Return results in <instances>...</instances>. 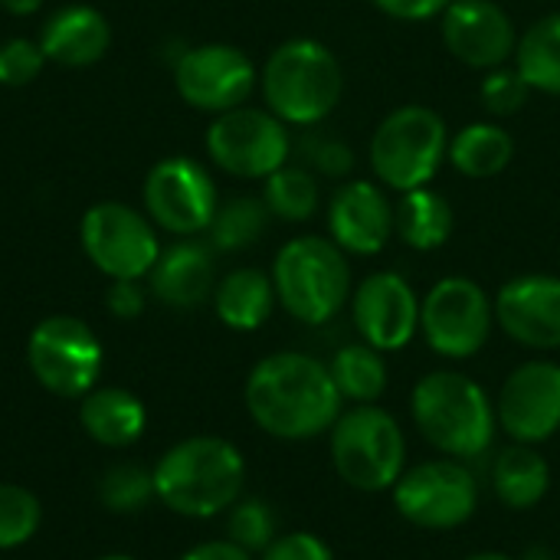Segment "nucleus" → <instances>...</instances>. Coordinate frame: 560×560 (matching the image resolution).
I'll return each mask as SVG.
<instances>
[{
	"label": "nucleus",
	"mask_w": 560,
	"mask_h": 560,
	"mask_svg": "<svg viewBox=\"0 0 560 560\" xmlns=\"http://www.w3.org/2000/svg\"><path fill=\"white\" fill-rule=\"evenodd\" d=\"M341 394L325 361L302 351L262 358L246 377V410L276 440H315L341 417Z\"/></svg>",
	"instance_id": "f257e3e1"
},
{
	"label": "nucleus",
	"mask_w": 560,
	"mask_h": 560,
	"mask_svg": "<svg viewBox=\"0 0 560 560\" xmlns=\"http://www.w3.org/2000/svg\"><path fill=\"white\" fill-rule=\"evenodd\" d=\"M246 463L230 440L190 436L154 466V495L184 518H213L240 502Z\"/></svg>",
	"instance_id": "f03ea898"
},
{
	"label": "nucleus",
	"mask_w": 560,
	"mask_h": 560,
	"mask_svg": "<svg viewBox=\"0 0 560 560\" xmlns=\"http://www.w3.org/2000/svg\"><path fill=\"white\" fill-rule=\"evenodd\" d=\"M410 413L423 440L450 459L489 453L499 420L489 394L459 371H430L417 381Z\"/></svg>",
	"instance_id": "7ed1b4c3"
},
{
	"label": "nucleus",
	"mask_w": 560,
	"mask_h": 560,
	"mask_svg": "<svg viewBox=\"0 0 560 560\" xmlns=\"http://www.w3.org/2000/svg\"><path fill=\"white\" fill-rule=\"evenodd\" d=\"M259 89L266 108L285 125L315 128L322 125L341 102L345 72L338 56L312 39L295 36L276 46L259 72Z\"/></svg>",
	"instance_id": "20e7f679"
},
{
	"label": "nucleus",
	"mask_w": 560,
	"mask_h": 560,
	"mask_svg": "<svg viewBox=\"0 0 560 560\" xmlns=\"http://www.w3.org/2000/svg\"><path fill=\"white\" fill-rule=\"evenodd\" d=\"M279 305L302 325H328L351 302L348 253L331 236H295L272 262Z\"/></svg>",
	"instance_id": "39448f33"
},
{
	"label": "nucleus",
	"mask_w": 560,
	"mask_h": 560,
	"mask_svg": "<svg viewBox=\"0 0 560 560\" xmlns=\"http://www.w3.org/2000/svg\"><path fill=\"white\" fill-rule=\"evenodd\" d=\"M450 154V128L430 105H400L371 135V171L390 190L427 187Z\"/></svg>",
	"instance_id": "423d86ee"
},
{
	"label": "nucleus",
	"mask_w": 560,
	"mask_h": 560,
	"mask_svg": "<svg viewBox=\"0 0 560 560\" xmlns=\"http://www.w3.org/2000/svg\"><path fill=\"white\" fill-rule=\"evenodd\" d=\"M331 433V463L358 492H387L407 469V436L400 423L374 404L341 410Z\"/></svg>",
	"instance_id": "0eeeda50"
},
{
	"label": "nucleus",
	"mask_w": 560,
	"mask_h": 560,
	"mask_svg": "<svg viewBox=\"0 0 560 560\" xmlns=\"http://www.w3.org/2000/svg\"><path fill=\"white\" fill-rule=\"evenodd\" d=\"M495 325V302L469 276H446L420 299V331L450 361L479 354Z\"/></svg>",
	"instance_id": "6e6552de"
},
{
	"label": "nucleus",
	"mask_w": 560,
	"mask_h": 560,
	"mask_svg": "<svg viewBox=\"0 0 560 560\" xmlns=\"http://www.w3.org/2000/svg\"><path fill=\"white\" fill-rule=\"evenodd\" d=\"M207 151L220 171L243 180H266L289 164L292 135L269 108L240 105L213 118L207 128Z\"/></svg>",
	"instance_id": "1a4fd4ad"
},
{
	"label": "nucleus",
	"mask_w": 560,
	"mask_h": 560,
	"mask_svg": "<svg viewBox=\"0 0 560 560\" xmlns=\"http://www.w3.org/2000/svg\"><path fill=\"white\" fill-rule=\"evenodd\" d=\"M26 361L39 387L49 394L85 397L102 374V341L82 318L49 315L33 328Z\"/></svg>",
	"instance_id": "9d476101"
},
{
	"label": "nucleus",
	"mask_w": 560,
	"mask_h": 560,
	"mask_svg": "<svg viewBox=\"0 0 560 560\" xmlns=\"http://www.w3.org/2000/svg\"><path fill=\"white\" fill-rule=\"evenodd\" d=\"M394 505L404 522L430 532H450L466 525L479 509L476 476L459 459H430L404 469L397 479Z\"/></svg>",
	"instance_id": "9b49d317"
},
{
	"label": "nucleus",
	"mask_w": 560,
	"mask_h": 560,
	"mask_svg": "<svg viewBox=\"0 0 560 560\" xmlns=\"http://www.w3.org/2000/svg\"><path fill=\"white\" fill-rule=\"evenodd\" d=\"M82 249L108 279H141L154 269L161 243L154 226L138 210L105 200L82 217Z\"/></svg>",
	"instance_id": "f8f14e48"
},
{
	"label": "nucleus",
	"mask_w": 560,
	"mask_h": 560,
	"mask_svg": "<svg viewBox=\"0 0 560 560\" xmlns=\"http://www.w3.org/2000/svg\"><path fill=\"white\" fill-rule=\"evenodd\" d=\"M174 82L190 108L223 115L230 108L246 105L259 75L243 49L226 43H203L177 59Z\"/></svg>",
	"instance_id": "ddd939ff"
},
{
	"label": "nucleus",
	"mask_w": 560,
	"mask_h": 560,
	"mask_svg": "<svg viewBox=\"0 0 560 560\" xmlns=\"http://www.w3.org/2000/svg\"><path fill=\"white\" fill-rule=\"evenodd\" d=\"M217 207L220 203L210 174L190 158H164L144 177V210L174 236L203 233Z\"/></svg>",
	"instance_id": "4468645a"
},
{
	"label": "nucleus",
	"mask_w": 560,
	"mask_h": 560,
	"mask_svg": "<svg viewBox=\"0 0 560 560\" xmlns=\"http://www.w3.org/2000/svg\"><path fill=\"white\" fill-rule=\"evenodd\" d=\"M495 420L515 443L551 440L560 430V364L525 361L515 368L499 390Z\"/></svg>",
	"instance_id": "2eb2a0df"
},
{
	"label": "nucleus",
	"mask_w": 560,
	"mask_h": 560,
	"mask_svg": "<svg viewBox=\"0 0 560 560\" xmlns=\"http://www.w3.org/2000/svg\"><path fill=\"white\" fill-rule=\"evenodd\" d=\"M443 46L469 69H499L515 59L518 30L499 0H453L443 10Z\"/></svg>",
	"instance_id": "dca6fc26"
},
{
	"label": "nucleus",
	"mask_w": 560,
	"mask_h": 560,
	"mask_svg": "<svg viewBox=\"0 0 560 560\" xmlns=\"http://www.w3.org/2000/svg\"><path fill=\"white\" fill-rule=\"evenodd\" d=\"M351 322L381 354L400 351L420 331V299L400 272H371L351 292Z\"/></svg>",
	"instance_id": "f3484780"
},
{
	"label": "nucleus",
	"mask_w": 560,
	"mask_h": 560,
	"mask_svg": "<svg viewBox=\"0 0 560 560\" xmlns=\"http://www.w3.org/2000/svg\"><path fill=\"white\" fill-rule=\"evenodd\" d=\"M499 328L532 351L560 348V276H518L495 295Z\"/></svg>",
	"instance_id": "a211bd4d"
},
{
	"label": "nucleus",
	"mask_w": 560,
	"mask_h": 560,
	"mask_svg": "<svg viewBox=\"0 0 560 560\" xmlns=\"http://www.w3.org/2000/svg\"><path fill=\"white\" fill-rule=\"evenodd\" d=\"M328 236L348 256H377L394 236V203L371 180H348L328 200Z\"/></svg>",
	"instance_id": "6ab92c4d"
},
{
	"label": "nucleus",
	"mask_w": 560,
	"mask_h": 560,
	"mask_svg": "<svg viewBox=\"0 0 560 560\" xmlns=\"http://www.w3.org/2000/svg\"><path fill=\"white\" fill-rule=\"evenodd\" d=\"M151 292L171 305V308H197L203 305L217 289V269H213V249L194 240L174 243L164 249L148 272Z\"/></svg>",
	"instance_id": "aec40b11"
},
{
	"label": "nucleus",
	"mask_w": 560,
	"mask_h": 560,
	"mask_svg": "<svg viewBox=\"0 0 560 560\" xmlns=\"http://www.w3.org/2000/svg\"><path fill=\"white\" fill-rule=\"evenodd\" d=\"M108 20L92 7H62L39 33L43 56L59 66H92L108 52Z\"/></svg>",
	"instance_id": "412c9836"
},
{
	"label": "nucleus",
	"mask_w": 560,
	"mask_h": 560,
	"mask_svg": "<svg viewBox=\"0 0 560 560\" xmlns=\"http://www.w3.org/2000/svg\"><path fill=\"white\" fill-rule=\"evenodd\" d=\"M79 423L89 433V440H95L98 446L121 450L144 433L148 413L144 404L121 387H92L82 397Z\"/></svg>",
	"instance_id": "4be33fe9"
},
{
	"label": "nucleus",
	"mask_w": 560,
	"mask_h": 560,
	"mask_svg": "<svg viewBox=\"0 0 560 560\" xmlns=\"http://www.w3.org/2000/svg\"><path fill=\"white\" fill-rule=\"evenodd\" d=\"M453 230H456V213L450 200L430 184L407 190L394 207V236H400L404 246L417 253H433L446 246Z\"/></svg>",
	"instance_id": "5701e85b"
},
{
	"label": "nucleus",
	"mask_w": 560,
	"mask_h": 560,
	"mask_svg": "<svg viewBox=\"0 0 560 560\" xmlns=\"http://www.w3.org/2000/svg\"><path fill=\"white\" fill-rule=\"evenodd\" d=\"M276 302L279 299H276L272 276L259 269H233L213 289L217 318L233 331H256L259 325H266Z\"/></svg>",
	"instance_id": "b1692460"
},
{
	"label": "nucleus",
	"mask_w": 560,
	"mask_h": 560,
	"mask_svg": "<svg viewBox=\"0 0 560 560\" xmlns=\"http://www.w3.org/2000/svg\"><path fill=\"white\" fill-rule=\"evenodd\" d=\"M492 489L505 509H535L551 489V466L535 446L515 443L499 453L492 466Z\"/></svg>",
	"instance_id": "393cba45"
},
{
	"label": "nucleus",
	"mask_w": 560,
	"mask_h": 560,
	"mask_svg": "<svg viewBox=\"0 0 560 560\" xmlns=\"http://www.w3.org/2000/svg\"><path fill=\"white\" fill-rule=\"evenodd\" d=\"M515 158V138L495 121H469L450 138L446 161L472 180L502 174Z\"/></svg>",
	"instance_id": "a878e982"
},
{
	"label": "nucleus",
	"mask_w": 560,
	"mask_h": 560,
	"mask_svg": "<svg viewBox=\"0 0 560 560\" xmlns=\"http://www.w3.org/2000/svg\"><path fill=\"white\" fill-rule=\"evenodd\" d=\"M515 69L532 92L560 95V10L541 16L518 36Z\"/></svg>",
	"instance_id": "bb28decb"
},
{
	"label": "nucleus",
	"mask_w": 560,
	"mask_h": 560,
	"mask_svg": "<svg viewBox=\"0 0 560 560\" xmlns=\"http://www.w3.org/2000/svg\"><path fill=\"white\" fill-rule=\"evenodd\" d=\"M335 387L341 394V400L351 404H377L381 394L387 390V364L384 354L371 345H345L331 364H328Z\"/></svg>",
	"instance_id": "cd10ccee"
},
{
	"label": "nucleus",
	"mask_w": 560,
	"mask_h": 560,
	"mask_svg": "<svg viewBox=\"0 0 560 560\" xmlns=\"http://www.w3.org/2000/svg\"><path fill=\"white\" fill-rule=\"evenodd\" d=\"M262 203L269 207L272 217L285 223H305L318 213L322 203V187L318 174H312L305 164H285L276 174L266 177L262 184Z\"/></svg>",
	"instance_id": "c85d7f7f"
},
{
	"label": "nucleus",
	"mask_w": 560,
	"mask_h": 560,
	"mask_svg": "<svg viewBox=\"0 0 560 560\" xmlns=\"http://www.w3.org/2000/svg\"><path fill=\"white\" fill-rule=\"evenodd\" d=\"M269 217L272 213L262 203V197H233V200L217 207V213L207 226L210 246L220 253H240L266 233Z\"/></svg>",
	"instance_id": "c756f323"
},
{
	"label": "nucleus",
	"mask_w": 560,
	"mask_h": 560,
	"mask_svg": "<svg viewBox=\"0 0 560 560\" xmlns=\"http://www.w3.org/2000/svg\"><path fill=\"white\" fill-rule=\"evenodd\" d=\"M43 522V509L36 495L23 486L0 482V551H13L26 545Z\"/></svg>",
	"instance_id": "7c9ffc66"
},
{
	"label": "nucleus",
	"mask_w": 560,
	"mask_h": 560,
	"mask_svg": "<svg viewBox=\"0 0 560 560\" xmlns=\"http://www.w3.org/2000/svg\"><path fill=\"white\" fill-rule=\"evenodd\" d=\"M98 499L112 512H138L154 499V472L141 466H115L98 482Z\"/></svg>",
	"instance_id": "2f4dec72"
},
{
	"label": "nucleus",
	"mask_w": 560,
	"mask_h": 560,
	"mask_svg": "<svg viewBox=\"0 0 560 560\" xmlns=\"http://www.w3.org/2000/svg\"><path fill=\"white\" fill-rule=\"evenodd\" d=\"M226 535L233 545H240L243 551H266L276 541V515L266 502L259 499H246L236 502L230 509V522H226Z\"/></svg>",
	"instance_id": "473e14b6"
},
{
	"label": "nucleus",
	"mask_w": 560,
	"mask_h": 560,
	"mask_svg": "<svg viewBox=\"0 0 560 560\" xmlns=\"http://www.w3.org/2000/svg\"><path fill=\"white\" fill-rule=\"evenodd\" d=\"M299 151L305 158V167L312 174H318V177L345 180L351 174V167H354V151L341 138H335L328 131H318V128L305 131V138L299 141Z\"/></svg>",
	"instance_id": "72a5a7b5"
},
{
	"label": "nucleus",
	"mask_w": 560,
	"mask_h": 560,
	"mask_svg": "<svg viewBox=\"0 0 560 560\" xmlns=\"http://www.w3.org/2000/svg\"><path fill=\"white\" fill-rule=\"evenodd\" d=\"M528 95H532V85L522 79V72L515 66L489 69L482 85H479V98H482L486 112L495 115V118H509V115L522 112Z\"/></svg>",
	"instance_id": "f704fd0d"
},
{
	"label": "nucleus",
	"mask_w": 560,
	"mask_h": 560,
	"mask_svg": "<svg viewBox=\"0 0 560 560\" xmlns=\"http://www.w3.org/2000/svg\"><path fill=\"white\" fill-rule=\"evenodd\" d=\"M43 49L33 39H7L0 46V85L20 89L30 85L43 72Z\"/></svg>",
	"instance_id": "c9c22d12"
},
{
	"label": "nucleus",
	"mask_w": 560,
	"mask_h": 560,
	"mask_svg": "<svg viewBox=\"0 0 560 560\" xmlns=\"http://www.w3.org/2000/svg\"><path fill=\"white\" fill-rule=\"evenodd\" d=\"M262 560H335L331 548L312 532L276 535V541L262 551Z\"/></svg>",
	"instance_id": "e433bc0d"
},
{
	"label": "nucleus",
	"mask_w": 560,
	"mask_h": 560,
	"mask_svg": "<svg viewBox=\"0 0 560 560\" xmlns=\"http://www.w3.org/2000/svg\"><path fill=\"white\" fill-rule=\"evenodd\" d=\"M381 13H387L390 20H404V23H423L433 16H443V10L453 0H371Z\"/></svg>",
	"instance_id": "4c0bfd02"
},
{
	"label": "nucleus",
	"mask_w": 560,
	"mask_h": 560,
	"mask_svg": "<svg viewBox=\"0 0 560 560\" xmlns=\"http://www.w3.org/2000/svg\"><path fill=\"white\" fill-rule=\"evenodd\" d=\"M105 305L115 318H138L144 312V289L138 285V279H112Z\"/></svg>",
	"instance_id": "58836bf2"
},
{
	"label": "nucleus",
	"mask_w": 560,
	"mask_h": 560,
	"mask_svg": "<svg viewBox=\"0 0 560 560\" xmlns=\"http://www.w3.org/2000/svg\"><path fill=\"white\" fill-rule=\"evenodd\" d=\"M180 560H253V555L226 538V541H203V545L190 548Z\"/></svg>",
	"instance_id": "ea45409f"
},
{
	"label": "nucleus",
	"mask_w": 560,
	"mask_h": 560,
	"mask_svg": "<svg viewBox=\"0 0 560 560\" xmlns=\"http://www.w3.org/2000/svg\"><path fill=\"white\" fill-rule=\"evenodd\" d=\"M0 7L13 16H26V13H36L43 7V0H0Z\"/></svg>",
	"instance_id": "a19ab883"
},
{
	"label": "nucleus",
	"mask_w": 560,
	"mask_h": 560,
	"mask_svg": "<svg viewBox=\"0 0 560 560\" xmlns=\"http://www.w3.org/2000/svg\"><path fill=\"white\" fill-rule=\"evenodd\" d=\"M466 560H515L509 555H499V551H479V555H469Z\"/></svg>",
	"instance_id": "79ce46f5"
},
{
	"label": "nucleus",
	"mask_w": 560,
	"mask_h": 560,
	"mask_svg": "<svg viewBox=\"0 0 560 560\" xmlns=\"http://www.w3.org/2000/svg\"><path fill=\"white\" fill-rule=\"evenodd\" d=\"M98 560H135V558H128V555H105V558H98Z\"/></svg>",
	"instance_id": "37998d69"
}]
</instances>
